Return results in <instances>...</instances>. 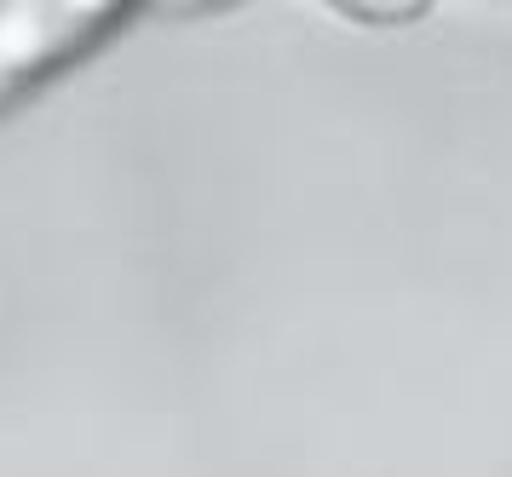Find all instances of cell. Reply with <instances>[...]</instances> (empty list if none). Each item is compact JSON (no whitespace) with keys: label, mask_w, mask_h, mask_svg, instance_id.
Wrapping results in <instances>:
<instances>
[{"label":"cell","mask_w":512,"mask_h":477,"mask_svg":"<svg viewBox=\"0 0 512 477\" xmlns=\"http://www.w3.org/2000/svg\"><path fill=\"white\" fill-rule=\"evenodd\" d=\"M139 0H0V115L93 58Z\"/></svg>","instance_id":"6da1fadb"},{"label":"cell","mask_w":512,"mask_h":477,"mask_svg":"<svg viewBox=\"0 0 512 477\" xmlns=\"http://www.w3.org/2000/svg\"><path fill=\"white\" fill-rule=\"evenodd\" d=\"M328 6L357 23H415L432 0H328Z\"/></svg>","instance_id":"7a4b0ae2"},{"label":"cell","mask_w":512,"mask_h":477,"mask_svg":"<svg viewBox=\"0 0 512 477\" xmlns=\"http://www.w3.org/2000/svg\"><path fill=\"white\" fill-rule=\"evenodd\" d=\"M167 12H213V6H231V0H156Z\"/></svg>","instance_id":"3957f363"}]
</instances>
